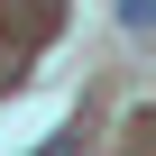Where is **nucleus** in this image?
<instances>
[{"instance_id": "f257e3e1", "label": "nucleus", "mask_w": 156, "mask_h": 156, "mask_svg": "<svg viewBox=\"0 0 156 156\" xmlns=\"http://www.w3.org/2000/svg\"><path fill=\"white\" fill-rule=\"evenodd\" d=\"M119 19H129V37H147V0H119Z\"/></svg>"}]
</instances>
